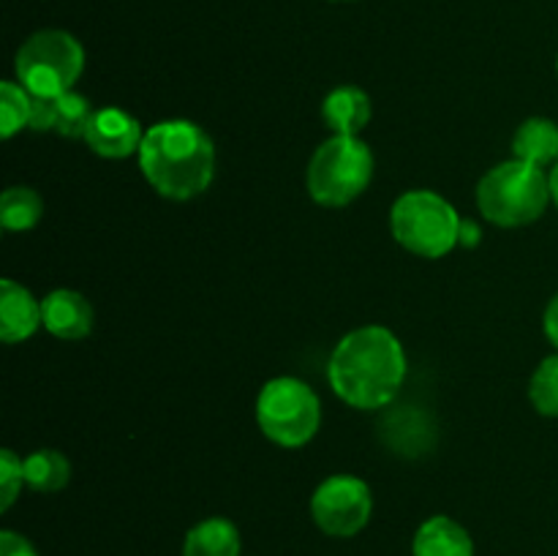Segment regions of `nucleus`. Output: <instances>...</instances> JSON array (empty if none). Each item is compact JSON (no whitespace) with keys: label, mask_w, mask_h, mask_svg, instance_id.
Listing matches in <instances>:
<instances>
[{"label":"nucleus","mask_w":558,"mask_h":556,"mask_svg":"<svg viewBox=\"0 0 558 556\" xmlns=\"http://www.w3.org/2000/svg\"><path fill=\"white\" fill-rule=\"evenodd\" d=\"M332 392L354 409H381L392 403L407 379V352L392 330L365 325L336 343L327 363Z\"/></svg>","instance_id":"obj_1"},{"label":"nucleus","mask_w":558,"mask_h":556,"mask_svg":"<svg viewBox=\"0 0 558 556\" xmlns=\"http://www.w3.org/2000/svg\"><path fill=\"white\" fill-rule=\"evenodd\" d=\"M136 156L147 183L174 202L199 196L216 174V145L191 120H161L147 129Z\"/></svg>","instance_id":"obj_2"},{"label":"nucleus","mask_w":558,"mask_h":556,"mask_svg":"<svg viewBox=\"0 0 558 556\" xmlns=\"http://www.w3.org/2000/svg\"><path fill=\"white\" fill-rule=\"evenodd\" d=\"M550 202V180L543 167L510 158L496 164L477 183V207L490 223L505 229L529 227Z\"/></svg>","instance_id":"obj_3"},{"label":"nucleus","mask_w":558,"mask_h":556,"mask_svg":"<svg viewBox=\"0 0 558 556\" xmlns=\"http://www.w3.org/2000/svg\"><path fill=\"white\" fill-rule=\"evenodd\" d=\"M461 221L456 207L428 189L407 191L390 210V229L398 245L423 259H441L461 240Z\"/></svg>","instance_id":"obj_4"},{"label":"nucleus","mask_w":558,"mask_h":556,"mask_svg":"<svg viewBox=\"0 0 558 556\" xmlns=\"http://www.w3.org/2000/svg\"><path fill=\"white\" fill-rule=\"evenodd\" d=\"M374 153L360 136L332 134L314 150L305 172L308 194L322 207H347L368 189Z\"/></svg>","instance_id":"obj_5"},{"label":"nucleus","mask_w":558,"mask_h":556,"mask_svg":"<svg viewBox=\"0 0 558 556\" xmlns=\"http://www.w3.org/2000/svg\"><path fill=\"white\" fill-rule=\"evenodd\" d=\"M14 71L33 98L63 96L85 71V49L65 31H38L16 49Z\"/></svg>","instance_id":"obj_6"},{"label":"nucleus","mask_w":558,"mask_h":556,"mask_svg":"<svg viewBox=\"0 0 558 556\" xmlns=\"http://www.w3.org/2000/svg\"><path fill=\"white\" fill-rule=\"evenodd\" d=\"M256 423L272 445H308L322 425L319 396L298 376H276L256 398Z\"/></svg>","instance_id":"obj_7"},{"label":"nucleus","mask_w":558,"mask_h":556,"mask_svg":"<svg viewBox=\"0 0 558 556\" xmlns=\"http://www.w3.org/2000/svg\"><path fill=\"white\" fill-rule=\"evenodd\" d=\"M374 512V494L354 474H332L322 480L311 496V516L330 537H354L363 532Z\"/></svg>","instance_id":"obj_8"},{"label":"nucleus","mask_w":558,"mask_h":556,"mask_svg":"<svg viewBox=\"0 0 558 556\" xmlns=\"http://www.w3.org/2000/svg\"><path fill=\"white\" fill-rule=\"evenodd\" d=\"M145 131L142 123L131 112L120 107H104L96 109L87 123L85 142L96 156L101 158H129L140 153Z\"/></svg>","instance_id":"obj_9"},{"label":"nucleus","mask_w":558,"mask_h":556,"mask_svg":"<svg viewBox=\"0 0 558 556\" xmlns=\"http://www.w3.org/2000/svg\"><path fill=\"white\" fill-rule=\"evenodd\" d=\"M93 112L82 93H63V96L54 98H33V118L31 129L33 131H54L60 136H69V140H85L87 123H90Z\"/></svg>","instance_id":"obj_10"},{"label":"nucleus","mask_w":558,"mask_h":556,"mask_svg":"<svg viewBox=\"0 0 558 556\" xmlns=\"http://www.w3.org/2000/svg\"><path fill=\"white\" fill-rule=\"evenodd\" d=\"M93 305L76 289H54L41 300L44 327L60 341H82L93 330Z\"/></svg>","instance_id":"obj_11"},{"label":"nucleus","mask_w":558,"mask_h":556,"mask_svg":"<svg viewBox=\"0 0 558 556\" xmlns=\"http://www.w3.org/2000/svg\"><path fill=\"white\" fill-rule=\"evenodd\" d=\"M41 325V303L33 298L31 289L16 283L14 278H3L0 281V338L3 343L27 341Z\"/></svg>","instance_id":"obj_12"},{"label":"nucleus","mask_w":558,"mask_h":556,"mask_svg":"<svg viewBox=\"0 0 558 556\" xmlns=\"http://www.w3.org/2000/svg\"><path fill=\"white\" fill-rule=\"evenodd\" d=\"M374 118V104L365 90L354 85H341L330 90L322 101V120L332 134L360 136V131Z\"/></svg>","instance_id":"obj_13"},{"label":"nucleus","mask_w":558,"mask_h":556,"mask_svg":"<svg viewBox=\"0 0 558 556\" xmlns=\"http://www.w3.org/2000/svg\"><path fill=\"white\" fill-rule=\"evenodd\" d=\"M412 556H474V543L456 518L434 516L420 523Z\"/></svg>","instance_id":"obj_14"},{"label":"nucleus","mask_w":558,"mask_h":556,"mask_svg":"<svg viewBox=\"0 0 558 556\" xmlns=\"http://www.w3.org/2000/svg\"><path fill=\"white\" fill-rule=\"evenodd\" d=\"M243 537L229 518H205L189 529L183 543V556H240Z\"/></svg>","instance_id":"obj_15"},{"label":"nucleus","mask_w":558,"mask_h":556,"mask_svg":"<svg viewBox=\"0 0 558 556\" xmlns=\"http://www.w3.org/2000/svg\"><path fill=\"white\" fill-rule=\"evenodd\" d=\"M512 158L548 167L558 164V123L550 118H529L512 136Z\"/></svg>","instance_id":"obj_16"},{"label":"nucleus","mask_w":558,"mask_h":556,"mask_svg":"<svg viewBox=\"0 0 558 556\" xmlns=\"http://www.w3.org/2000/svg\"><path fill=\"white\" fill-rule=\"evenodd\" d=\"M25 467V485H31L38 494H54L65 488L71 480V463L60 450H33L31 456L22 458Z\"/></svg>","instance_id":"obj_17"},{"label":"nucleus","mask_w":558,"mask_h":556,"mask_svg":"<svg viewBox=\"0 0 558 556\" xmlns=\"http://www.w3.org/2000/svg\"><path fill=\"white\" fill-rule=\"evenodd\" d=\"M44 216V202L31 185H9L0 196V223L9 232H27Z\"/></svg>","instance_id":"obj_18"},{"label":"nucleus","mask_w":558,"mask_h":556,"mask_svg":"<svg viewBox=\"0 0 558 556\" xmlns=\"http://www.w3.org/2000/svg\"><path fill=\"white\" fill-rule=\"evenodd\" d=\"M33 96L20 82H0V134L11 140L22 129H31Z\"/></svg>","instance_id":"obj_19"},{"label":"nucleus","mask_w":558,"mask_h":556,"mask_svg":"<svg viewBox=\"0 0 558 556\" xmlns=\"http://www.w3.org/2000/svg\"><path fill=\"white\" fill-rule=\"evenodd\" d=\"M529 398L545 418H558V352L537 365L529 382Z\"/></svg>","instance_id":"obj_20"},{"label":"nucleus","mask_w":558,"mask_h":556,"mask_svg":"<svg viewBox=\"0 0 558 556\" xmlns=\"http://www.w3.org/2000/svg\"><path fill=\"white\" fill-rule=\"evenodd\" d=\"M25 485V467L14 450H0V510H9Z\"/></svg>","instance_id":"obj_21"},{"label":"nucleus","mask_w":558,"mask_h":556,"mask_svg":"<svg viewBox=\"0 0 558 556\" xmlns=\"http://www.w3.org/2000/svg\"><path fill=\"white\" fill-rule=\"evenodd\" d=\"M0 556H38V554L31 545V540L11 532V529H3V532H0Z\"/></svg>","instance_id":"obj_22"},{"label":"nucleus","mask_w":558,"mask_h":556,"mask_svg":"<svg viewBox=\"0 0 558 556\" xmlns=\"http://www.w3.org/2000/svg\"><path fill=\"white\" fill-rule=\"evenodd\" d=\"M543 327H545V336H548V341L558 349V292L550 298L548 309H545Z\"/></svg>","instance_id":"obj_23"},{"label":"nucleus","mask_w":558,"mask_h":556,"mask_svg":"<svg viewBox=\"0 0 558 556\" xmlns=\"http://www.w3.org/2000/svg\"><path fill=\"white\" fill-rule=\"evenodd\" d=\"M480 238H483V232H480L477 223L466 221V218H463V221H461V240H458V245H466V249H474V245L480 243Z\"/></svg>","instance_id":"obj_24"},{"label":"nucleus","mask_w":558,"mask_h":556,"mask_svg":"<svg viewBox=\"0 0 558 556\" xmlns=\"http://www.w3.org/2000/svg\"><path fill=\"white\" fill-rule=\"evenodd\" d=\"M548 180H550V200H554L556 205H558V164H556L554 169H550Z\"/></svg>","instance_id":"obj_25"},{"label":"nucleus","mask_w":558,"mask_h":556,"mask_svg":"<svg viewBox=\"0 0 558 556\" xmlns=\"http://www.w3.org/2000/svg\"><path fill=\"white\" fill-rule=\"evenodd\" d=\"M556 74H558V58H556Z\"/></svg>","instance_id":"obj_26"}]
</instances>
